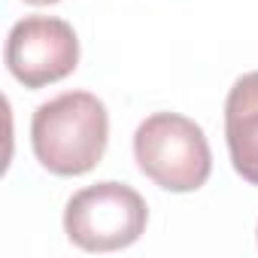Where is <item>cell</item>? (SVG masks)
<instances>
[{
  "instance_id": "6da1fadb",
  "label": "cell",
  "mask_w": 258,
  "mask_h": 258,
  "mask_svg": "<svg viewBox=\"0 0 258 258\" xmlns=\"http://www.w3.org/2000/svg\"><path fill=\"white\" fill-rule=\"evenodd\" d=\"M109 143V112L88 91H64L37 106L31 146L37 161L55 176H82L94 170Z\"/></svg>"
},
{
  "instance_id": "7a4b0ae2",
  "label": "cell",
  "mask_w": 258,
  "mask_h": 258,
  "mask_svg": "<svg viewBox=\"0 0 258 258\" xmlns=\"http://www.w3.org/2000/svg\"><path fill=\"white\" fill-rule=\"evenodd\" d=\"M137 167L176 195L198 191L213 173V152L204 127L179 112H155L134 134Z\"/></svg>"
},
{
  "instance_id": "3957f363",
  "label": "cell",
  "mask_w": 258,
  "mask_h": 258,
  "mask_svg": "<svg viewBox=\"0 0 258 258\" xmlns=\"http://www.w3.org/2000/svg\"><path fill=\"white\" fill-rule=\"evenodd\" d=\"M149 222V207L124 182H97L76 191L64 210L70 243L85 252H115L134 246Z\"/></svg>"
},
{
  "instance_id": "277c9868",
  "label": "cell",
  "mask_w": 258,
  "mask_h": 258,
  "mask_svg": "<svg viewBox=\"0 0 258 258\" xmlns=\"http://www.w3.org/2000/svg\"><path fill=\"white\" fill-rule=\"evenodd\" d=\"M7 67L25 88H46L67 79L79 64L76 31L55 16H28L7 37Z\"/></svg>"
},
{
  "instance_id": "5b68a950",
  "label": "cell",
  "mask_w": 258,
  "mask_h": 258,
  "mask_svg": "<svg viewBox=\"0 0 258 258\" xmlns=\"http://www.w3.org/2000/svg\"><path fill=\"white\" fill-rule=\"evenodd\" d=\"M225 140L234 170L258 185V70L240 76L225 100Z\"/></svg>"
},
{
  "instance_id": "8992f818",
  "label": "cell",
  "mask_w": 258,
  "mask_h": 258,
  "mask_svg": "<svg viewBox=\"0 0 258 258\" xmlns=\"http://www.w3.org/2000/svg\"><path fill=\"white\" fill-rule=\"evenodd\" d=\"M31 7H52V4H61V0H25Z\"/></svg>"
},
{
  "instance_id": "52a82bcc",
  "label": "cell",
  "mask_w": 258,
  "mask_h": 258,
  "mask_svg": "<svg viewBox=\"0 0 258 258\" xmlns=\"http://www.w3.org/2000/svg\"><path fill=\"white\" fill-rule=\"evenodd\" d=\"M255 234H258V231H255Z\"/></svg>"
}]
</instances>
